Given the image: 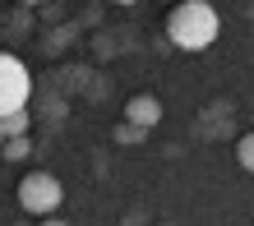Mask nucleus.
<instances>
[{
  "mask_svg": "<svg viewBox=\"0 0 254 226\" xmlns=\"http://www.w3.org/2000/svg\"><path fill=\"white\" fill-rule=\"evenodd\" d=\"M125 120H129V125H139V129H153L157 120H162V102L148 97V93L129 97V102H125Z\"/></svg>",
  "mask_w": 254,
  "mask_h": 226,
  "instance_id": "20e7f679",
  "label": "nucleus"
},
{
  "mask_svg": "<svg viewBox=\"0 0 254 226\" xmlns=\"http://www.w3.org/2000/svg\"><path fill=\"white\" fill-rule=\"evenodd\" d=\"M0 148H5V125H0Z\"/></svg>",
  "mask_w": 254,
  "mask_h": 226,
  "instance_id": "9d476101",
  "label": "nucleus"
},
{
  "mask_svg": "<svg viewBox=\"0 0 254 226\" xmlns=\"http://www.w3.org/2000/svg\"><path fill=\"white\" fill-rule=\"evenodd\" d=\"M19 5H42V0H19Z\"/></svg>",
  "mask_w": 254,
  "mask_h": 226,
  "instance_id": "9b49d317",
  "label": "nucleus"
},
{
  "mask_svg": "<svg viewBox=\"0 0 254 226\" xmlns=\"http://www.w3.org/2000/svg\"><path fill=\"white\" fill-rule=\"evenodd\" d=\"M61 199H65V185L51 171H28L19 180V208L33 213V217H51L61 208Z\"/></svg>",
  "mask_w": 254,
  "mask_h": 226,
  "instance_id": "f03ea898",
  "label": "nucleus"
},
{
  "mask_svg": "<svg viewBox=\"0 0 254 226\" xmlns=\"http://www.w3.org/2000/svg\"><path fill=\"white\" fill-rule=\"evenodd\" d=\"M0 125H5V139H19V134H28L33 115H28V107H23V111H9L5 120H0Z\"/></svg>",
  "mask_w": 254,
  "mask_h": 226,
  "instance_id": "39448f33",
  "label": "nucleus"
},
{
  "mask_svg": "<svg viewBox=\"0 0 254 226\" xmlns=\"http://www.w3.org/2000/svg\"><path fill=\"white\" fill-rule=\"evenodd\" d=\"M28 97H33V74H28V65L19 56L0 51V120L9 111H23Z\"/></svg>",
  "mask_w": 254,
  "mask_h": 226,
  "instance_id": "7ed1b4c3",
  "label": "nucleus"
},
{
  "mask_svg": "<svg viewBox=\"0 0 254 226\" xmlns=\"http://www.w3.org/2000/svg\"><path fill=\"white\" fill-rule=\"evenodd\" d=\"M236 167L254 171V134H241V139H236Z\"/></svg>",
  "mask_w": 254,
  "mask_h": 226,
  "instance_id": "0eeeda50",
  "label": "nucleus"
},
{
  "mask_svg": "<svg viewBox=\"0 0 254 226\" xmlns=\"http://www.w3.org/2000/svg\"><path fill=\"white\" fill-rule=\"evenodd\" d=\"M143 134L148 129H139V125H129V120H125V125L116 129V139H121V143H134V139H143Z\"/></svg>",
  "mask_w": 254,
  "mask_h": 226,
  "instance_id": "6e6552de",
  "label": "nucleus"
},
{
  "mask_svg": "<svg viewBox=\"0 0 254 226\" xmlns=\"http://www.w3.org/2000/svg\"><path fill=\"white\" fill-rule=\"evenodd\" d=\"M116 5H134V0H116Z\"/></svg>",
  "mask_w": 254,
  "mask_h": 226,
  "instance_id": "f8f14e48",
  "label": "nucleus"
},
{
  "mask_svg": "<svg viewBox=\"0 0 254 226\" xmlns=\"http://www.w3.org/2000/svg\"><path fill=\"white\" fill-rule=\"evenodd\" d=\"M37 226H69V222H61V217H56V213H51L47 222H37Z\"/></svg>",
  "mask_w": 254,
  "mask_h": 226,
  "instance_id": "1a4fd4ad",
  "label": "nucleus"
},
{
  "mask_svg": "<svg viewBox=\"0 0 254 226\" xmlns=\"http://www.w3.org/2000/svg\"><path fill=\"white\" fill-rule=\"evenodd\" d=\"M222 33V19L208 0H176L167 9V37L181 51H208Z\"/></svg>",
  "mask_w": 254,
  "mask_h": 226,
  "instance_id": "f257e3e1",
  "label": "nucleus"
},
{
  "mask_svg": "<svg viewBox=\"0 0 254 226\" xmlns=\"http://www.w3.org/2000/svg\"><path fill=\"white\" fill-rule=\"evenodd\" d=\"M0 153H5V162H23L28 153H33V139H28V134H19V139H5V148H0Z\"/></svg>",
  "mask_w": 254,
  "mask_h": 226,
  "instance_id": "423d86ee",
  "label": "nucleus"
}]
</instances>
